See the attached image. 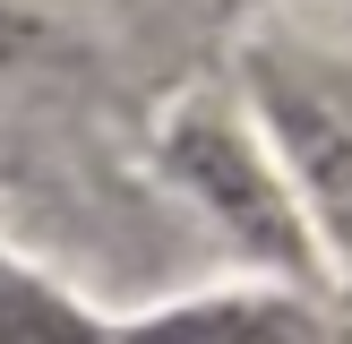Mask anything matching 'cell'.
Returning a JSON list of instances; mask_svg holds the SVG:
<instances>
[{
  "mask_svg": "<svg viewBox=\"0 0 352 344\" xmlns=\"http://www.w3.org/2000/svg\"><path fill=\"white\" fill-rule=\"evenodd\" d=\"M164 172L258 258V267H275V275H327V250H318V233H309L301 198H292L284 164H275V147H267V129L250 120L241 95L198 86V95L172 103L164 112Z\"/></svg>",
  "mask_w": 352,
  "mask_h": 344,
  "instance_id": "obj_1",
  "label": "cell"
},
{
  "mask_svg": "<svg viewBox=\"0 0 352 344\" xmlns=\"http://www.w3.org/2000/svg\"><path fill=\"white\" fill-rule=\"evenodd\" d=\"M112 344H318V319L292 292H198L155 319H129Z\"/></svg>",
  "mask_w": 352,
  "mask_h": 344,
  "instance_id": "obj_3",
  "label": "cell"
},
{
  "mask_svg": "<svg viewBox=\"0 0 352 344\" xmlns=\"http://www.w3.org/2000/svg\"><path fill=\"white\" fill-rule=\"evenodd\" d=\"M0 344H112L103 327H86L43 275L0 267Z\"/></svg>",
  "mask_w": 352,
  "mask_h": 344,
  "instance_id": "obj_4",
  "label": "cell"
},
{
  "mask_svg": "<svg viewBox=\"0 0 352 344\" xmlns=\"http://www.w3.org/2000/svg\"><path fill=\"white\" fill-rule=\"evenodd\" d=\"M241 86H250L241 103L267 129L318 250L352 258V69L336 52H309V43H258Z\"/></svg>",
  "mask_w": 352,
  "mask_h": 344,
  "instance_id": "obj_2",
  "label": "cell"
}]
</instances>
